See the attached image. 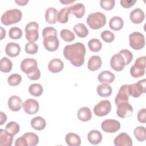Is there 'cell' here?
Returning <instances> with one entry per match:
<instances>
[{
	"instance_id": "obj_1",
	"label": "cell",
	"mask_w": 146,
	"mask_h": 146,
	"mask_svg": "<svg viewBox=\"0 0 146 146\" xmlns=\"http://www.w3.org/2000/svg\"><path fill=\"white\" fill-rule=\"evenodd\" d=\"M86 50L85 46L81 42H76L66 45L63 51L64 56L75 67L82 66L84 62Z\"/></svg>"
},
{
	"instance_id": "obj_2",
	"label": "cell",
	"mask_w": 146,
	"mask_h": 146,
	"mask_svg": "<svg viewBox=\"0 0 146 146\" xmlns=\"http://www.w3.org/2000/svg\"><path fill=\"white\" fill-rule=\"evenodd\" d=\"M106 15L99 11L90 13L86 19L87 23L93 30H98L103 27L106 25Z\"/></svg>"
},
{
	"instance_id": "obj_3",
	"label": "cell",
	"mask_w": 146,
	"mask_h": 146,
	"mask_svg": "<svg viewBox=\"0 0 146 146\" xmlns=\"http://www.w3.org/2000/svg\"><path fill=\"white\" fill-rule=\"evenodd\" d=\"M22 17V11L18 9H11L5 11L1 18L2 24L6 26L11 25L19 22Z\"/></svg>"
},
{
	"instance_id": "obj_4",
	"label": "cell",
	"mask_w": 146,
	"mask_h": 146,
	"mask_svg": "<svg viewBox=\"0 0 146 146\" xmlns=\"http://www.w3.org/2000/svg\"><path fill=\"white\" fill-rule=\"evenodd\" d=\"M146 57L143 56L139 57L135 60L134 64L130 68L131 75L135 78L143 76L145 74L146 67Z\"/></svg>"
},
{
	"instance_id": "obj_5",
	"label": "cell",
	"mask_w": 146,
	"mask_h": 146,
	"mask_svg": "<svg viewBox=\"0 0 146 146\" xmlns=\"http://www.w3.org/2000/svg\"><path fill=\"white\" fill-rule=\"evenodd\" d=\"M129 46L134 50H139L145 46V38L140 32H133L129 35Z\"/></svg>"
},
{
	"instance_id": "obj_6",
	"label": "cell",
	"mask_w": 146,
	"mask_h": 146,
	"mask_svg": "<svg viewBox=\"0 0 146 146\" xmlns=\"http://www.w3.org/2000/svg\"><path fill=\"white\" fill-rule=\"evenodd\" d=\"M129 95L133 98H139L146 92V80H140L137 83L131 84L128 86Z\"/></svg>"
},
{
	"instance_id": "obj_7",
	"label": "cell",
	"mask_w": 146,
	"mask_h": 146,
	"mask_svg": "<svg viewBox=\"0 0 146 146\" xmlns=\"http://www.w3.org/2000/svg\"><path fill=\"white\" fill-rule=\"evenodd\" d=\"M39 25L36 22H30L25 26L26 38L29 42L34 43L39 38Z\"/></svg>"
},
{
	"instance_id": "obj_8",
	"label": "cell",
	"mask_w": 146,
	"mask_h": 146,
	"mask_svg": "<svg viewBox=\"0 0 146 146\" xmlns=\"http://www.w3.org/2000/svg\"><path fill=\"white\" fill-rule=\"evenodd\" d=\"M111 110V103L108 100H100L94 107V112L95 115L102 117L108 114Z\"/></svg>"
},
{
	"instance_id": "obj_9",
	"label": "cell",
	"mask_w": 146,
	"mask_h": 146,
	"mask_svg": "<svg viewBox=\"0 0 146 146\" xmlns=\"http://www.w3.org/2000/svg\"><path fill=\"white\" fill-rule=\"evenodd\" d=\"M120 123L116 120L106 119L101 124V128L105 132L115 133L120 128Z\"/></svg>"
},
{
	"instance_id": "obj_10",
	"label": "cell",
	"mask_w": 146,
	"mask_h": 146,
	"mask_svg": "<svg viewBox=\"0 0 146 146\" xmlns=\"http://www.w3.org/2000/svg\"><path fill=\"white\" fill-rule=\"evenodd\" d=\"M110 66L116 71H122L125 65V62L123 55L119 53L114 54L111 58Z\"/></svg>"
},
{
	"instance_id": "obj_11",
	"label": "cell",
	"mask_w": 146,
	"mask_h": 146,
	"mask_svg": "<svg viewBox=\"0 0 146 146\" xmlns=\"http://www.w3.org/2000/svg\"><path fill=\"white\" fill-rule=\"evenodd\" d=\"M43 44L44 48L50 52L56 51L59 46V41L57 36L49 35L43 38Z\"/></svg>"
},
{
	"instance_id": "obj_12",
	"label": "cell",
	"mask_w": 146,
	"mask_h": 146,
	"mask_svg": "<svg viewBox=\"0 0 146 146\" xmlns=\"http://www.w3.org/2000/svg\"><path fill=\"white\" fill-rule=\"evenodd\" d=\"M116 113L121 118L131 116L133 113V107L128 102H123L117 106Z\"/></svg>"
},
{
	"instance_id": "obj_13",
	"label": "cell",
	"mask_w": 146,
	"mask_h": 146,
	"mask_svg": "<svg viewBox=\"0 0 146 146\" xmlns=\"http://www.w3.org/2000/svg\"><path fill=\"white\" fill-rule=\"evenodd\" d=\"M22 106L25 112L29 115H33L38 112L39 105L38 101L34 99H26L23 103Z\"/></svg>"
},
{
	"instance_id": "obj_14",
	"label": "cell",
	"mask_w": 146,
	"mask_h": 146,
	"mask_svg": "<svg viewBox=\"0 0 146 146\" xmlns=\"http://www.w3.org/2000/svg\"><path fill=\"white\" fill-rule=\"evenodd\" d=\"M127 84L123 85L120 87L116 97L115 99V102L116 106L120 103L123 102H128L129 94L128 90Z\"/></svg>"
},
{
	"instance_id": "obj_15",
	"label": "cell",
	"mask_w": 146,
	"mask_h": 146,
	"mask_svg": "<svg viewBox=\"0 0 146 146\" xmlns=\"http://www.w3.org/2000/svg\"><path fill=\"white\" fill-rule=\"evenodd\" d=\"M113 143L116 146H132V140L127 133L122 132L115 138Z\"/></svg>"
},
{
	"instance_id": "obj_16",
	"label": "cell",
	"mask_w": 146,
	"mask_h": 146,
	"mask_svg": "<svg viewBox=\"0 0 146 146\" xmlns=\"http://www.w3.org/2000/svg\"><path fill=\"white\" fill-rule=\"evenodd\" d=\"M129 18L132 23L140 24L144 20L145 14L141 9L136 8L131 11Z\"/></svg>"
},
{
	"instance_id": "obj_17",
	"label": "cell",
	"mask_w": 146,
	"mask_h": 146,
	"mask_svg": "<svg viewBox=\"0 0 146 146\" xmlns=\"http://www.w3.org/2000/svg\"><path fill=\"white\" fill-rule=\"evenodd\" d=\"M8 107L9 109L14 112L19 111L22 106V99L17 95H13L10 96L7 102Z\"/></svg>"
},
{
	"instance_id": "obj_18",
	"label": "cell",
	"mask_w": 146,
	"mask_h": 146,
	"mask_svg": "<svg viewBox=\"0 0 146 146\" xmlns=\"http://www.w3.org/2000/svg\"><path fill=\"white\" fill-rule=\"evenodd\" d=\"M21 47L20 46L14 42H10L7 43L5 47L6 54L10 57H16L20 54Z\"/></svg>"
},
{
	"instance_id": "obj_19",
	"label": "cell",
	"mask_w": 146,
	"mask_h": 146,
	"mask_svg": "<svg viewBox=\"0 0 146 146\" xmlns=\"http://www.w3.org/2000/svg\"><path fill=\"white\" fill-rule=\"evenodd\" d=\"M63 62L58 58L52 59L48 64V69L52 73L59 72L63 69Z\"/></svg>"
},
{
	"instance_id": "obj_20",
	"label": "cell",
	"mask_w": 146,
	"mask_h": 146,
	"mask_svg": "<svg viewBox=\"0 0 146 146\" xmlns=\"http://www.w3.org/2000/svg\"><path fill=\"white\" fill-rule=\"evenodd\" d=\"M70 13L75 15L78 18H82L85 14V6L82 3H77L69 6Z\"/></svg>"
},
{
	"instance_id": "obj_21",
	"label": "cell",
	"mask_w": 146,
	"mask_h": 146,
	"mask_svg": "<svg viewBox=\"0 0 146 146\" xmlns=\"http://www.w3.org/2000/svg\"><path fill=\"white\" fill-rule=\"evenodd\" d=\"M102 64V61L101 58L98 55H93L88 59L87 67L89 70L95 71L101 67Z\"/></svg>"
},
{
	"instance_id": "obj_22",
	"label": "cell",
	"mask_w": 146,
	"mask_h": 146,
	"mask_svg": "<svg viewBox=\"0 0 146 146\" xmlns=\"http://www.w3.org/2000/svg\"><path fill=\"white\" fill-rule=\"evenodd\" d=\"M115 78V75L111 71L108 70H105L102 71L98 76V80L104 84H108L112 83Z\"/></svg>"
},
{
	"instance_id": "obj_23",
	"label": "cell",
	"mask_w": 146,
	"mask_h": 146,
	"mask_svg": "<svg viewBox=\"0 0 146 146\" xmlns=\"http://www.w3.org/2000/svg\"><path fill=\"white\" fill-rule=\"evenodd\" d=\"M57 14H58V11L54 7H48L47 9L45 12V19L46 21L51 25H54L56 23L57 19H56V17H57Z\"/></svg>"
},
{
	"instance_id": "obj_24",
	"label": "cell",
	"mask_w": 146,
	"mask_h": 146,
	"mask_svg": "<svg viewBox=\"0 0 146 146\" xmlns=\"http://www.w3.org/2000/svg\"><path fill=\"white\" fill-rule=\"evenodd\" d=\"M31 126L33 128L37 131L44 129L46 126L45 119L41 116H35L33 117L30 121Z\"/></svg>"
},
{
	"instance_id": "obj_25",
	"label": "cell",
	"mask_w": 146,
	"mask_h": 146,
	"mask_svg": "<svg viewBox=\"0 0 146 146\" xmlns=\"http://www.w3.org/2000/svg\"><path fill=\"white\" fill-rule=\"evenodd\" d=\"M65 141L69 146H79L81 144L80 136L78 134L72 132L68 133L66 135Z\"/></svg>"
},
{
	"instance_id": "obj_26",
	"label": "cell",
	"mask_w": 146,
	"mask_h": 146,
	"mask_svg": "<svg viewBox=\"0 0 146 146\" xmlns=\"http://www.w3.org/2000/svg\"><path fill=\"white\" fill-rule=\"evenodd\" d=\"M13 141V136L7 133L6 130L0 129V145L1 146H11Z\"/></svg>"
},
{
	"instance_id": "obj_27",
	"label": "cell",
	"mask_w": 146,
	"mask_h": 146,
	"mask_svg": "<svg viewBox=\"0 0 146 146\" xmlns=\"http://www.w3.org/2000/svg\"><path fill=\"white\" fill-rule=\"evenodd\" d=\"M102 135L98 130H91L87 135V139L90 143L93 145L99 144L102 140Z\"/></svg>"
},
{
	"instance_id": "obj_28",
	"label": "cell",
	"mask_w": 146,
	"mask_h": 146,
	"mask_svg": "<svg viewBox=\"0 0 146 146\" xmlns=\"http://www.w3.org/2000/svg\"><path fill=\"white\" fill-rule=\"evenodd\" d=\"M77 116L82 121H89L92 117V112L87 107H81L77 112Z\"/></svg>"
},
{
	"instance_id": "obj_29",
	"label": "cell",
	"mask_w": 146,
	"mask_h": 146,
	"mask_svg": "<svg viewBox=\"0 0 146 146\" xmlns=\"http://www.w3.org/2000/svg\"><path fill=\"white\" fill-rule=\"evenodd\" d=\"M124 25V21L123 19L119 16H115L112 17L109 22V26L111 29L114 31H118L121 30Z\"/></svg>"
},
{
	"instance_id": "obj_30",
	"label": "cell",
	"mask_w": 146,
	"mask_h": 146,
	"mask_svg": "<svg viewBox=\"0 0 146 146\" xmlns=\"http://www.w3.org/2000/svg\"><path fill=\"white\" fill-rule=\"evenodd\" d=\"M98 94L101 97H108L110 96L112 92V87L108 84L102 83L99 84L96 88Z\"/></svg>"
},
{
	"instance_id": "obj_31",
	"label": "cell",
	"mask_w": 146,
	"mask_h": 146,
	"mask_svg": "<svg viewBox=\"0 0 146 146\" xmlns=\"http://www.w3.org/2000/svg\"><path fill=\"white\" fill-rule=\"evenodd\" d=\"M70 14L69 7H63L58 12L56 19L60 23H66L68 22V17Z\"/></svg>"
},
{
	"instance_id": "obj_32",
	"label": "cell",
	"mask_w": 146,
	"mask_h": 146,
	"mask_svg": "<svg viewBox=\"0 0 146 146\" xmlns=\"http://www.w3.org/2000/svg\"><path fill=\"white\" fill-rule=\"evenodd\" d=\"M74 32L79 38H85L86 37L89 31L86 27L84 24L83 23H77L73 27Z\"/></svg>"
},
{
	"instance_id": "obj_33",
	"label": "cell",
	"mask_w": 146,
	"mask_h": 146,
	"mask_svg": "<svg viewBox=\"0 0 146 146\" xmlns=\"http://www.w3.org/2000/svg\"><path fill=\"white\" fill-rule=\"evenodd\" d=\"M22 136L25 139L28 146H35L39 143L38 136L33 132H27Z\"/></svg>"
},
{
	"instance_id": "obj_34",
	"label": "cell",
	"mask_w": 146,
	"mask_h": 146,
	"mask_svg": "<svg viewBox=\"0 0 146 146\" xmlns=\"http://www.w3.org/2000/svg\"><path fill=\"white\" fill-rule=\"evenodd\" d=\"M25 73L26 74L28 78L32 80H38L40 76V71L38 66H35L29 68Z\"/></svg>"
},
{
	"instance_id": "obj_35",
	"label": "cell",
	"mask_w": 146,
	"mask_h": 146,
	"mask_svg": "<svg viewBox=\"0 0 146 146\" xmlns=\"http://www.w3.org/2000/svg\"><path fill=\"white\" fill-rule=\"evenodd\" d=\"M13 67V63L7 57H3L0 61V70L1 71L7 73L11 71Z\"/></svg>"
},
{
	"instance_id": "obj_36",
	"label": "cell",
	"mask_w": 146,
	"mask_h": 146,
	"mask_svg": "<svg viewBox=\"0 0 146 146\" xmlns=\"http://www.w3.org/2000/svg\"><path fill=\"white\" fill-rule=\"evenodd\" d=\"M133 134L136 139L140 141H144L146 140V129L143 126H138L133 131Z\"/></svg>"
},
{
	"instance_id": "obj_37",
	"label": "cell",
	"mask_w": 146,
	"mask_h": 146,
	"mask_svg": "<svg viewBox=\"0 0 146 146\" xmlns=\"http://www.w3.org/2000/svg\"><path fill=\"white\" fill-rule=\"evenodd\" d=\"M34 66H38V63L35 59L33 58H25L21 62V69L23 72H25L27 70Z\"/></svg>"
},
{
	"instance_id": "obj_38",
	"label": "cell",
	"mask_w": 146,
	"mask_h": 146,
	"mask_svg": "<svg viewBox=\"0 0 146 146\" xmlns=\"http://www.w3.org/2000/svg\"><path fill=\"white\" fill-rule=\"evenodd\" d=\"M29 91L32 96L38 97L42 94L43 92V88L40 84L33 83L29 86Z\"/></svg>"
},
{
	"instance_id": "obj_39",
	"label": "cell",
	"mask_w": 146,
	"mask_h": 146,
	"mask_svg": "<svg viewBox=\"0 0 146 146\" xmlns=\"http://www.w3.org/2000/svg\"><path fill=\"white\" fill-rule=\"evenodd\" d=\"M5 130L9 134L14 136L19 132L20 130V127L17 122L12 121L6 124L5 127Z\"/></svg>"
},
{
	"instance_id": "obj_40",
	"label": "cell",
	"mask_w": 146,
	"mask_h": 146,
	"mask_svg": "<svg viewBox=\"0 0 146 146\" xmlns=\"http://www.w3.org/2000/svg\"><path fill=\"white\" fill-rule=\"evenodd\" d=\"M88 46L90 50L92 52H98L102 48V43L96 38H92L88 41Z\"/></svg>"
},
{
	"instance_id": "obj_41",
	"label": "cell",
	"mask_w": 146,
	"mask_h": 146,
	"mask_svg": "<svg viewBox=\"0 0 146 146\" xmlns=\"http://www.w3.org/2000/svg\"><path fill=\"white\" fill-rule=\"evenodd\" d=\"M60 37L64 41L67 42H70L75 39V35L71 30L68 29H63L60 33Z\"/></svg>"
},
{
	"instance_id": "obj_42",
	"label": "cell",
	"mask_w": 146,
	"mask_h": 146,
	"mask_svg": "<svg viewBox=\"0 0 146 146\" xmlns=\"http://www.w3.org/2000/svg\"><path fill=\"white\" fill-rule=\"evenodd\" d=\"M9 35L12 39H18L22 36V31L18 27H13L9 31Z\"/></svg>"
},
{
	"instance_id": "obj_43",
	"label": "cell",
	"mask_w": 146,
	"mask_h": 146,
	"mask_svg": "<svg viewBox=\"0 0 146 146\" xmlns=\"http://www.w3.org/2000/svg\"><path fill=\"white\" fill-rule=\"evenodd\" d=\"M22 77L19 74H13L7 78L8 84L11 86H17L21 83Z\"/></svg>"
},
{
	"instance_id": "obj_44",
	"label": "cell",
	"mask_w": 146,
	"mask_h": 146,
	"mask_svg": "<svg viewBox=\"0 0 146 146\" xmlns=\"http://www.w3.org/2000/svg\"><path fill=\"white\" fill-rule=\"evenodd\" d=\"M25 50L28 54H35L38 50V46L37 44L33 42L27 43L25 47Z\"/></svg>"
},
{
	"instance_id": "obj_45",
	"label": "cell",
	"mask_w": 146,
	"mask_h": 146,
	"mask_svg": "<svg viewBox=\"0 0 146 146\" xmlns=\"http://www.w3.org/2000/svg\"><path fill=\"white\" fill-rule=\"evenodd\" d=\"M115 0H102L100 1L101 7L107 11L111 10L115 6Z\"/></svg>"
},
{
	"instance_id": "obj_46",
	"label": "cell",
	"mask_w": 146,
	"mask_h": 146,
	"mask_svg": "<svg viewBox=\"0 0 146 146\" xmlns=\"http://www.w3.org/2000/svg\"><path fill=\"white\" fill-rule=\"evenodd\" d=\"M101 38L105 42L111 43L113 41L115 35L112 32L109 30H104L101 34Z\"/></svg>"
},
{
	"instance_id": "obj_47",
	"label": "cell",
	"mask_w": 146,
	"mask_h": 146,
	"mask_svg": "<svg viewBox=\"0 0 146 146\" xmlns=\"http://www.w3.org/2000/svg\"><path fill=\"white\" fill-rule=\"evenodd\" d=\"M119 53L121 54L124 57L125 62V65L129 64L133 59L132 53L127 49H123L119 51Z\"/></svg>"
},
{
	"instance_id": "obj_48",
	"label": "cell",
	"mask_w": 146,
	"mask_h": 146,
	"mask_svg": "<svg viewBox=\"0 0 146 146\" xmlns=\"http://www.w3.org/2000/svg\"><path fill=\"white\" fill-rule=\"evenodd\" d=\"M42 35L43 38L49 35L57 36V31L53 27H46L42 30Z\"/></svg>"
},
{
	"instance_id": "obj_49",
	"label": "cell",
	"mask_w": 146,
	"mask_h": 146,
	"mask_svg": "<svg viewBox=\"0 0 146 146\" xmlns=\"http://www.w3.org/2000/svg\"><path fill=\"white\" fill-rule=\"evenodd\" d=\"M145 115H146V109L142 108L140 110L137 115V118L139 122L141 123H146V119H145Z\"/></svg>"
},
{
	"instance_id": "obj_50",
	"label": "cell",
	"mask_w": 146,
	"mask_h": 146,
	"mask_svg": "<svg viewBox=\"0 0 146 146\" xmlns=\"http://www.w3.org/2000/svg\"><path fill=\"white\" fill-rule=\"evenodd\" d=\"M136 2V0L134 1H128V0H121L120 4L121 6L124 8H130Z\"/></svg>"
},
{
	"instance_id": "obj_51",
	"label": "cell",
	"mask_w": 146,
	"mask_h": 146,
	"mask_svg": "<svg viewBox=\"0 0 146 146\" xmlns=\"http://www.w3.org/2000/svg\"><path fill=\"white\" fill-rule=\"evenodd\" d=\"M14 145L15 146H28L27 142L23 136L16 139Z\"/></svg>"
},
{
	"instance_id": "obj_52",
	"label": "cell",
	"mask_w": 146,
	"mask_h": 146,
	"mask_svg": "<svg viewBox=\"0 0 146 146\" xmlns=\"http://www.w3.org/2000/svg\"><path fill=\"white\" fill-rule=\"evenodd\" d=\"M0 116H1V120H0V125H3L7 120V116L5 113L3 112H0Z\"/></svg>"
},
{
	"instance_id": "obj_53",
	"label": "cell",
	"mask_w": 146,
	"mask_h": 146,
	"mask_svg": "<svg viewBox=\"0 0 146 146\" xmlns=\"http://www.w3.org/2000/svg\"><path fill=\"white\" fill-rule=\"evenodd\" d=\"M15 2L19 6H25L28 2H29V1L28 0H15Z\"/></svg>"
},
{
	"instance_id": "obj_54",
	"label": "cell",
	"mask_w": 146,
	"mask_h": 146,
	"mask_svg": "<svg viewBox=\"0 0 146 146\" xmlns=\"http://www.w3.org/2000/svg\"><path fill=\"white\" fill-rule=\"evenodd\" d=\"M1 27V38H0V39L1 40H2V39H3L5 37V36H6V31H5V29H3V28H2V27Z\"/></svg>"
},
{
	"instance_id": "obj_55",
	"label": "cell",
	"mask_w": 146,
	"mask_h": 146,
	"mask_svg": "<svg viewBox=\"0 0 146 146\" xmlns=\"http://www.w3.org/2000/svg\"><path fill=\"white\" fill-rule=\"evenodd\" d=\"M75 1H68V0H64V1H60V2L63 3V4H64V5H68V4H70L71 3H73Z\"/></svg>"
}]
</instances>
